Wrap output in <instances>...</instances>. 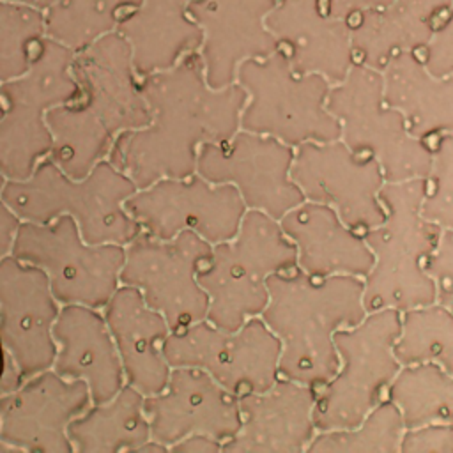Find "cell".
<instances>
[{"mask_svg": "<svg viewBox=\"0 0 453 453\" xmlns=\"http://www.w3.org/2000/svg\"><path fill=\"white\" fill-rule=\"evenodd\" d=\"M140 90L150 122L122 131L108 154V161L136 189L165 177L195 173L203 143L225 142L241 129L244 88L237 81L212 88L198 51L186 55L172 69L140 78Z\"/></svg>", "mask_w": 453, "mask_h": 453, "instance_id": "6da1fadb", "label": "cell"}, {"mask_svg": "<svg viewBox=\"0 0 453 453\" xmlns=\"http://www.w3.org/2000/svg\"><path fill=\"white\" fill-rule=\"evenodd\" d=\"M73 76L80 97L46 113L51 133L48 157L65 175L83 179L108 159L122 131L147 126L150 111L140 90L129 42L119 32L76 51Z\"/></svg>", "mask_w": 453, "mask_h": 453, "instance_id": "7a4b0ae2", "label": "cell"}, {"mask_svg": "<svg viewBox=\"0 0 453 453\" xmlns=\"http://www.w3.org/2000/svg\"><path fill=\"white\" fill-rule=\"evenodd\" d=\"M267 288L260 317L281 343L280 377L319 389L338 370L334 333L366 317L363 278H313L294 267L271 274Z\"/></svg>", "mask_w": 453, "mask_h": 453, "instance_id": "3957f363", "label": "cell"}, {"mask_svg": "<svg viewBox=\"0 0 453 453\" xmlns=\"http://www.w3.org/2000/svg\"><path fill=\"white\" fill-rule=\"evenodd\" d=\"M426 179L386 182L379 200L386 219L365 232L373 265L363 278L366 313L393 308L400 313L435 303V285L425 271L441 228L421 216Z\"/></svg>", "mask_w": 453, "mask_h": 453, "instance_id": "277c9868", "label": "cell"}, {"mask_svg": "<svg viewBox=\"0 0 453 453\" xmlns=\"http://www.w3.org/2000/svg\"><path fill=\"white\" fill-rule=\"evenodd\" d=\"M134 191V182L108 159L87 177L73 179L46 156L30 177L5 180L0 198L21 221L51 223L71 216L87 242L126 246L142 232L124 207Z\"/></svg>", "mask_w": 453, "mask_h": 453, "instance_id": "5b68a950", "label": "cell"}, {"mask_svg": "<svg viewBox=\"0 0 453 453\" xmlns=\"http://www.w3.org/2000/svg\"><path fill=\"white\" fill-rule=\"evenodd\" d=\"M297 267V251L280 221L246 209L237 234L212 244L209 258L196 273L209 296L207 320L234 331L248 319L260 317L267 301V280L274 273Z\"/></svg>", "mask_w": 453, "mask_h": 453, "instance_id": "8992f818", "label": "cell"}, {"mask_svg": "<svg viewBox=\"0 0 453 453\" xmlns=\"http://www.w3.org/2000/svg\"><path fill=\"white\" fill-rule=\"evenodd\" d=\"M74 51L42 37L28 69L0 83V173L5 180L27 179L51 149L46 113L74 103L80 87L73 76Z\"/></svg>", "mask_w": 453, "mask_h": 453, "instance_id": "52a82bcc", "label": "cell"}, {"mask_svg": "<svg viewBox=\"0 0 453 453\" xmlns=\"http://www.w3.org/2000/svg\"><path fill=\"white\" fill-rule=\"evenodd\" d=\"M402 313L384 308L366 313L354 327L334 333L338 370L317 389L313 423L317 432L357 426L382 400V391L400 370L395 343Z\"/></svg>", "mask_w": 453, "mask_h": 453, "instance_id": "ba28073f", "label": "cell"}, {"mask_svg": "<svg viewBox=\"0 0 453 453\" xmlns=\"http://www.w3.org/2000/svg\"><path fill=\"white\" fill-rule=\"evenodd\" d=\"M235 81L246 92L241 129L290 147L340 140V122L326 106L331 83L320 74H297L280 50L242 62Z\"/></svg>", "mask_w": 453, "mask_h": 453, "instance_id": "9c48e42d", "label": "cell"}, {"mask_svg": "<svg viewBox=\"0 0 453 453\" xmlns=\"http://www.w3.org/2000/svg\"><path fill=\"white\" fill-rule=\"evenodd\" d=\"M326 106L340 122V140L352 152L372 156L386 182L428 177L432 147L412 136L402 113L386 104L380 71L356 62L342 83L331 85Z\"/></svg>", "mask_w": 453, "mask_h": 453, "instance_id": "30bf717a", "label": "cell"}, {"mask_svg": "<svg viewBox=\"0 0 453 453\" xmlns=\"http://www.w3.org/2000/svg\"><path fill=\"white\" fill-rule=\"evenodd\" d=\"M12 257L39 267L55 299L103 310L120 285L126 251L122 244H90L71 216L51 223L21 221Z\"/></svg>", "mask_w": 453, "mask_h": 453, "instance_id": "8fae6325", "label": "cell"}, {"mask_svg": "<svg viewBox=\"0 0 453 453\" xmlns=\"http://www.w3.org/2000/svg\"><path fill=\"white\" fill-rule=\"evenodd\" d=\"M212 244L191 230L173 239L140 232L126 246L120 285L140 290L145 303L159 311L172 331L207 319L209 296L196 280Z\"/></svg>", "mask_w": 453, "mask_h": 453, "instance_id": "7c38bea8", "label": "cell"}, {"mask_svg": "<svg viewBox=\"0 0 453 453\" xmlns=\"http://www.w3.org/2000/svg\"><path fill=\"white\" fill-rule=\"evenodd\" d=\"M280 352L281 343L262 317H251L234 331L203 319L172 331L163 343L172 368H200L237 396L267 391L278 380Z\"/></svg>", "mask_w": 453, "mask_h": 453, "instance_id": "4fadbf2b", "label": "cell"}, {"mask_svg": "<svg viewBox=\"0 0 453 453\" xmlns=\"http://www.w3.org/2000/svg\"><path fill=\"white\" fill-rule=\"evenodd\" d=\"M124 207L143 232L157 239H173L191 230L209 244L232 239L246 212L232 184H212L196 172L136 189Z\"/></svg>", "mask_w": 453, "mask_h": 453, "instance_id": "5bb4252c", "label": "cell"}, {"mask_svg": "<svg viewBox=\"0 0 453 453\" xmlns=\"http://www.w3.org/2000/svg\"><path fill=\"white\" fill-rule=\"evenodd\" d=\"M294 147L278 138L239 129L225 142H207L196 157V173L212 184H232L246 209L280 221L306 198L290 177Z\"/></svg>", "mask_w": 453, "mask_h": 453, "instance_id": "9a60e30c", "label": "cell"}, {"mask_svg": "<svg viewBox=\"0 0 453 453\" xmlns=\"http://www.w3.org/2000/svg\"><path fill=\"white\" fill-rule=\"evenodd\" d=\"M290 177L310 202L333 207L352 230H370L386 219L379 191L386 184L372 156L352 152L342 140L294 147Z\"/></svg>", "mask_w": 453, "mask_h": 453, "instance_id": "2e32d148", "label": "cell"}, {"mask_svg": "<svg viewBox=\"0 0 453 453\" xmlns=\"http://www.w3.org/2000/svg\"><path fill=\"white\" fill-rule=\"evenodd\" d=\"M62 304L48 276L35 265L9 255L0 262V349L25 379L51 368L55 359L53 324Z\"/></svg>", "mask_w": 453, "mask_h": 453, "instance_id": "e0dca14e", "label": "cell"}, {"mask_svg": "<svg viewBox=\"0 0 453 453\" xmlns=\"http://www.w3.org/2000/svg\"><path fill=\"white\" fill-rule=\"evenodd\" d=\"M90 403L83 380L46 368L0 395V439L16 451H73L67 426Z\"/></svg>", "mask_w": 453, "mask_h": 453, "instance_id": "ac0fdd59", "label": "cell"}, {"mask_svg": "<svg viewBox=\"0 0 453 453\" xmlns=\"http://www.w3.org/2000/svg\"><path fill=\"white\" fill-rule=\"evenodd\" d=\"M150 437L168 449L188 434H207L225 442L241 428L239 396L207 372L189 366L170 370L166 386L145 396Z\"/></svg>", "mask_w": 453, "mask_h": 453, "instance_id": "d6986e66", "label": "cell"}, {"mask_svg": "<svg viewBox=\"0 0 453 453\" xmlns=\"http://www.w3.org/2000/svg\"><path fill=\"white\" fill-rule=\"evenodd\" d=\"M278 0H193L189 14L202 30L198 55L212 88L234 85L242 62L278 50L265 16Z\"/></svg>", "mask_w": 453, "mask_h": 453, "instance_id": "ffe728a7", "label": "cell"}, {"mask_svg": "<svg viewBox=\"0 0 453 453\" xmlns=\"http://www.w3.org/2000/svg\"><path fill=\"white\" fill-rule=\"evenodd\" d=\"M265 27L297 74L338 85L356 64L349 21L329 14L322 0H278Z\"/></svg>", "mask_w": 453, "mask_h": 453, "instance_id": "44dd1931", "label": "cell"}, {"mask_svg": "<svg viewBox=\"0 0 453 453\" xmlns=\"http://www.w3.org/2000/svg\"><path fill=\"white\" fill-rule=\"evenodd\" d=\"M317 389L278 377L262 393L239 396L241 428L223 442L226 453H299L317 434L313 405Z\"/></svg>", "mask_w": 453, "mask_h": 453, "instance_id": "7402d4cb", "label": "cell"}, {"mask_svg": "<svg viewBox=\"0 0 453 453\" xmlns=\"http://www.w3.org/2000/svg\"><path fill=\"white\" fill-rule=\"evenodd\" d=\"M55 359L51 368L88 386L92 403L110 400L124 384L122 363L103 310L64 304L53 324Z\"/></svg>", "mask_w": 453, "mask_h": 453, "instance_id": "603a6c76", "label": "cell"}, {"mask_svg": "<svg viewBox=\"0 0 453 453\" xmlns=\"http://www.w3.org/2000/svg\"><path fill=\"white\" fill-rule=\"evenodd\" d=\"M103 315L115 342L126 384L145 396L159 393L172 370L163 354V343L172 333L166 319L129 285H119L104 304Z\"/></svg>", "mask_w": 453, "mask_h": 453, "instance_id": "cb8c5ba5", "label": "cell"}, {"mask_svg": "<svg viewBox=\"0 0 453 453\" xmlns=\"http://www.w3.org/2000/svg\"><path fill=\"white\" fill-rule=\"evenodd\" d=\"M280 226L296 246L297 267L313 278H365L373 265L363 235L347 226L326 203L304 200L280 219Z\"/></svg>", "mask_w": 453, "mask_h": 453, "instance_id": "d4e9b609", "label": "cell"}, {"mask_svg": "<svg viewBox=\"0 0 453 453\" xmlns=\"http://www.w3.org/2000/svg\"><path fill=\"white\" fill-rule=\"evenodd\" d=\"M449 4L451 0H389L349 18L354 60L382 71L396 53H421Z\"/></svg>", "mask_w": 453, "mask_h": 453, "instance_id": "484cf974", "label": "cell"}, {"mask_svg": "<svg viewBox=\"0 0 453 453\" xmlns=\"http://www.w3.org/2000/svg\"><path fill=\"white\" fill-rule=\"evenodd\" d=\"M193 0H142L120 19L117 30L131 48L138 78L172 69L198 51L202 30L189 14Z\"/></svg>", "mask_w": 453, "mask_h": 453, "instance_id": "4316f807", "label": "cell"}, {"mask_svg": "<svg viewBox=\"0 0 453 453\" xmlns=\"http://www.w3.org/2000/svg\"><path fill=\"white\" fill-rule=\"evenodd\" d=\"M380 74L386 104L402 113L412 136L428 140L453 131V74H432L416 51L396 53Z\"/></svg>", "mask_w": 453, "mask_h": 453, "instance_id": "83f0119b", "label": "cell"}, {"mask_svg": "<svg viewBox=\"0 0 453 453\" xmlns=\"http://www.w3.org/2000/svg\"><path fill=\"white\" fill-rule=\"evenodd\" d=\"M73 451L119 453L136 451L150 439L145 395L124 384L110 400L90 403L67 426Z\"/></svg>", "mask_w": 453, "mask_h": 453, "instance_id": "f1b7e54d", "label": "cell"}, {"mask_svg": "<svg viewBox=\"0 0 453 453\" xmlns=\"http://www.w3.org/2000/svg\"><path fill=\"white\" fill-rule=\"evenodd\" d=\"M405 428L453 423V375L435 363L400 366L388 388Z\"/></svg>", "mask_w": 453, "mask_h": 453, "instance_id": "f546056e", "label": "cell"}, {"mask_svg": "<svg viewBox=\"0 0 453 453\" xmlns=\"http://www.w3.org/2000/svg\"><path fill=\"white\" fill-rule=\"evenodd\" d=\"M142 0H55L46 7V37L81 51L97 39L117 30L122 18Z\"/></svg>", "mask_w": 453, "mask_h": 453, "instance_id": "4dcf8cb0", "label": "cell"}, {"mask_svg": "<svg viewBox=\"0 0 453 453\" xmlns=\"http://www.w3.org/2000/svg\"><path fill=\"white\" fill-rule=\"evenodd\" d=\"M393 352L402 366L435 363L453 375V313L437 303L403 311Z\"/></svg>", "mask_w": 453, "mask_h": 453, "instance_id": "1f68e13d", "label": "cell"}, {"mask_svg": "<svg viewBox=\"0 0 453 453\" xmlns=\"http://www.w3.org/2000/svg\"><path fill=\"white\" fill-rule=\"evenodd\" d=\"M398 407L388 400L375 405L354 428L317 432L306 451L310 453H396L403 435Z\"/></svg>", "mask_w": 453, "mask_h": 453, "instance_id": "d6a6232c", "label": "cell"}, {"mask_svg": "<svg viewBox=\"0 0 453 453\" xmlns=\"http://www.w3.org/2000/svg\"><path fill=\"white\" fill-rule=\"evenodd\" d=\"M44 34V14L25 4L0 0V83L21 76Z\"/></svg>", "mask_w": 453, "mask_h": 453, "instance_id": "836d02e7", "label": "cell"}, {"mask_svg": "<svg viewBox=\"0 0 453 453\" xmlns=\"http://www.w3.org/2000/svg\"><path fill=\"white\" fill-rule=\"evenodd\" d=\"M426 184L421 216L439 228H453V131L435 138Z\"/></svg>", "mask_w": 453, "mask_h": 453, "instance_id": "e575fe53", "label": "cell"}, {"mask_svg": "<svg viewBox=\"0 0 453 453\" xmlns=\"http://www.w3.org/2000/svg\"><path fill=\"white\" fill-rule=\"evenodd\" d=\"M425 271L435 285V303L453 313V228H441Z\"/></svg>", "mask_w": 453, "mask_h": 453, "instance_id": "d590c367", "label": "cell"}, {"mask_svg": "<svg viewBox=\"0 0 453 453\" xmlns=\"http://www.w3.org/2000/svg\"><path fill=\"white\" fill-rule=\"evenodd\" d=\"M419 55L432 74H453V0L439 19L428 44L421 50Z\"/></svg>", "mask_w": 453, "mask_h": 453, "instance_id": "8d00e7d4", "label": "cell"}, {"mask_svg": "<svg viewBox=\"0 0 453 453\" xmlns=\"http://www.w3.org/2000/svg\"><path fill=\"white\" fill-rule=\"evenodd\" d=\"M402 453H453V423H434L405 428Z\"/></svg>", "mask_w": 453, "mask_h": 453, "instance_id": "74e56055", "label": "cell"}, {"mask_svg": "<svg viewBox=\"0 0 453 453\" xmlns=\"http://www.w3.org/2000/svg\"><path fill=\"white\" fill-rule=\"evenodd\" d=\"M19 226H21V219L0 198V262L9 255H12V248H14V241Z\"/></svg>", "mask_w": 453, "mask_h": 453, "instance_id": "f35d334b", "label": "cell"}, {"mask_svg": "<svg viewBox=\"0 0 453 453\" xmlns=\"http://www.w3.org/2000/svg\"><path fill=\"white\" fill-rule=\"evenodd\" d=\"M223 442L218 441L212 435L207 434H188L186 437L179 439L170 446L168 451H177V453H218L221 451Z\"/></svg>", "mask_w": 453, "mask_h": 453, "instance_id": "ab89813d", "label": "cell"}, {"mask_svg": "<svg viewBox=\"0 0 453 453\" xmlns=\"http://www.w3.org/2000/svg\"><path fill=\"white\" fill-rule=\"evenodd\" d=\"M322 4L329 11V14L349 19L359 12L382 7L389 4V0H322Z\"/></svg>", "mask_w": 453, "mask_h": 453, "instance_id": "60d3db41", "label": "cell"}, {"mask_svg": "<svg viewBox=\"0 0 453 453\" xmlns=\"http://www.w3.org/2000/svg\"><path fill=\"white\" fill-rule=\"evenodd\" d=\"M2 2H14V4H25V5H32V7H50L55 0H2Z\"/></svg>", "mask_w": 453, "mask_h": 453, "instance_id": "b9f144b4", "label": "cell"}, {"mask_svg": "<svg viewBox=\"0 0 453 453\" xmlns=\"http://www.w3.org/2000/svg\"><path fill=\"white\" fill-rule=\"evenodd\" d=\"M4 184H5V177L0 173V193H2V188H4Z\"/></svg>", "mask_w": 453, "mask_h": 453, "instance_id": "7bdbcfd3", "label": "cell"}, {"mask_svg": "<svg viewBox=\"0 0 453 453\" xmlns=\"http://www.w3.org/2000/svg\"><path fill=\"white\" fill-rule=\"evenodd\" d=\"M2 113H4V103H2V96H0V117H2Z\"/></svg>", "mask_w": 453, "mask_h": 453, "instance_id": "ee69618b", "label": "cell"}]
</instances>
